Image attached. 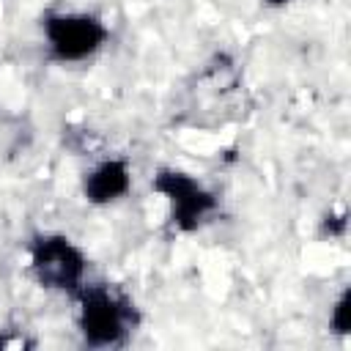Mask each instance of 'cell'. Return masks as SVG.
<instances>
[{
	"mask_svg": "<svg viewBox=\"0 0 351 351\" xmlns=\"http://www.w3.org/2000/svg\"><path fill=\"white\" fill-rule=\"evenodd\" d=\"M129 186H132V173H129L123 159H104V162H99L85 176V184H82L85 197L90 203H99V206L123 197L129 192Z\"/></svg>",
	"mask_w": 351,
	"mask_h": 351,
	"instance_id": "cell-5",
	"label": "cell"
},
{
	"mask_svg": "<svg viewBox=\"0 0 351 351\" xmlns=\"http://www.w3.org/2000/svg\"><path fill=\"white\" fill-rule=\"evenodd\" d=\"M154 189L165 195L170 203V217L181 230H195L217 208L214 195L203 189V184H197L192 176L178 170H162L154 178Z\"/></svg>",
	"mask_w": 351,
	"mask_h": 351,
	"instance_id": "cell-4",
	"label": "cell"
},
{
	"mask_svg": "<svg viewBox=\"0 0 351 351\" xmlns=\"http://www.w3.org/2000/svg\"><path fill=\"white\" fill-rule=\"evenodd\" d=\"M266 3H271V5H280V3H288V0H266Z\"/></svg>",
	"mask_w": 351,
	"mask_h": 351,
	"instance_id": "cell-7",
	"label": "cell"
},
{
	"mask_svg": "<svg viewBox=\"0 0 351 351\" xmlns=\"http://www.w3.org/2000/svg\"><path fill=\"white\" fill-rule=\"evenodd\" d=\"M80 302V332L88 346L93 348H112L121 346L134 326V307L132 302L112 291L110 285H80L77 288Z\"/></svg>",
	"mask_w": 351,
	"mask_h": 351,
	"instance_id": "cell-1",
	"label": "cell"
},
{
	"mask_svg": "<svg viewBox=\"0 0 351 351\" xmlns=\"http://www.w3.org/2000/svg\"><path fill=\"white\" fill-rule=\"evenodd\" d=\"M332 326H335V332H340V335L348 332V293H343V296L337 299V304H335V310H332Z\"/></svg>",
	"mask_w": 351,
	"mask_h": 351,
	"instance_id": "cell-6",
	"label": "cell"
},
{
	"mask_svg": "<svg viewBox=\"0 0 351 351\" xmlns=\"http://www.w3.org/2000/svg\"><path fill=\"white\" fill-rule=\"evenodd\" d=\"M44 36L52 58L77 63L101 49L107 41V27L90 14H49L44 19Z\"/></svg>",
	"mask_w": 351,
	"mask_h": 351,
	"instance_id": "cell-3",
	"label": "cell"
},
{
	"mask_svg": "<svg viewBox=\"0 0 351 351\" xmlns=\"http://www.w3.org/2000/svg\"><path fill=\"white\" fill-rule=\"evenodd\" d=\"M30 266L36 280L52 291H77L85 280V255L58 233L38 236L33 241Z\"/></svg>",
	"mask_w": 351,
	"mask_h": 351,
	"instance_id": "cell-2",
	"label": "cell"
}]
</instances>
